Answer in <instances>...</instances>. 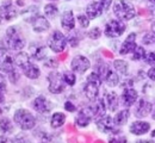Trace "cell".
<instances>
[{
	"label": "cell",
	"mask_w": 155,
	"mask_h": 143,
	"mask_svg": "<svg viewBox=\"0 0 155 143\" xmlns=\"http://www.w3.org/2000/svg\"><path fill=\"white\" fill-rule=\"evenodd\" d=\"M16 64L21 69L24 75L29 79H37L41 74L39 68L30 61V56L26 53H18L15 57Z\"/></svg>",
	"instance_id": "obj_1"
},
{
	"label": "cell",
	"mask_w": 155,
	"mask_h": 143,
	"mask_svg": "<svg viewBox=\"0 0 155 143\" xmlns=\"http://www.w3.org/2000/svg\"><path fill=\"white\" fill-rule=\"evenodd\" d=\"M114 13L119 21H130L136 16L134 5L127 0H117L114 5Z\"/></svg>",
	"instance_id": "obj_2"
},
{
	"label": "cell",
	"mask_w": 155,
	"mask_h": 143,
	"mask_svg": "<svg viewBox=\"0 0 155 143\" xmlns=\"http://www.w3.org/2000/svg\"><path fill=\"white\" fill-rule=\"evenodd\" d=\"M4 42H5L6 48H8L10 50H21L25 45V41L21 37L19 30L15 26H11L6 30Z\"/></svg>",
	"instance_id": "obj_3"
},
{
	"label": "cell",
	"mask_w": 155,
	"mask_h": 143,
	"mask_svg": "<svg viewBox=\"0 0 155 143\" xmlns=\"http://www.w3.org/2000/svg\"><path fill=\"white\" fill-rule=\"evenodd\" d=\"M100 85H101V78L99 76V74H97L96 72L91 73L87 78V81H86L85 88H84V92H85V96L87 97V99H90L92 102L97 99Z\"/></svg>",
	"instance_id": "obj_4"
},
{
	"label": "cell",
	"mask_w": 155,
	"mask_h": 143,
	"mask_svg": "<svg viewBox=\"0 0 155 143\" xmlns=\"http://www.w3.org/2000/svg\"><path fill=\"white\" fill-rule=\"evenodd\" d=\"M13 119L16 124L23 130H31L36 125V119L32 116V113L24 109H19L15 112Z\"/></svg>",
	"instance_id": "obj_5"
},
{
	"label": "cell",
	"mask_w": 155,
	"mask_h": 143,
	"mask_svg": "<svg viewBox=\"0 0 155 143\" xmlns=\"http://www.w3.org/2000/svg\"><path fill=\"white\" fill-rule=\"evenodd\" d=\"M49 80V91L54 94H60L64 91L66 87V81L63 79V75L58 72H51L48 76Z\"/></svg>",
	"instance_id": "obj_6"
},
{
	"label": "cell",
	"mask_w": 155,
	"mask_h": 143,
	"mask_svg": "<svg viewBox=\"0 0 155 143\" xmlns=\"http://www.w3.org/2000/svg\"><path fill=\"white\" fill-rule=\"evenodd\" d=\"M67 38L64 37V35L61 31H54L49 40H48V45L49 48L54 51V53H61L64 50L66 45H67Z\"/></svg>",
	"instance_id": "obj_7"
},
{
	"label": "cell",
	"mask_w": 155,
	"mask_h": 143,
	"mask_svg": "<svg viewBox=\"0 0 155 143\" xmlns=\"http://www.w3.org/2000/svg\"><path fill=\"white\" fill-rule=\"evenodd\" d=\"M125 29H127V26L123 23V21L112 19L105 25V35L110 38H116L124 34Z\"/></svg>",
	"instance_id": "obj_8"
},
{
	"label": "cell",
	"mask_w": 155,
	"mask_h": 143,
	"mask_svg": "<svg viewBox=\"0 0 155 143\" xmlns=\"http://www.w3.org/2000/svg\"><path fill=\"white\" fill-rule=\"evenodd\" d=\"M15 57L8 53L7 49L0 48V70L10 73L15 70Z\"/></svg>",
	"instance_id": "obj_9"
},
{
	"label": "cell",
	"mask_w": 155,
	"mask_h": 143,
	"mask_svg": "<svg viewBox=\"0 0 155 143\" xmlns=\"http://www.w3.org/2000/svg\"><path fill=\"white\" fill-rule=\"evenodd\" d=\"M90 66H91L90 60L82 55H77L75 57H73L72 63H71L73 72H77L79 74H84L90 68Z\"/></svg>",
	"instance_id": "obj_10"
},
{
	"label": "cell",
	"mask_w": 155,
	"mask_h": 143,
	"mask_svg": "<svg viewBox=\"0 0 155 143\" xmlns=\"http://www.w3.org/2000/svg\"><path fill=\"white\" fill-rule=\"evenodd\" d=\"M87 110L90 111L92 118H94L96 121L99 119L100 117H103L105 115V111H106V104L103 99H96L93 100L92 105H90L87 107Z\"/></svg>",
	"instance_id": "obj_11"
},
{
	"label": "cell",
	"mask_w": 155,
	"mask_h": 143,
	"mask_svg": "<svg viewBox=\"0 0 155 143\" xmlns=\"http://www.w3.org/2000/svg\"><path fill=\"white\" fill-rule=\"evenodd\" d=\"M137 98H138V94H137V91L133 87H127L122 96H120V100H122V104L125 106V107H130L133 106L136 102H137Z\"/></svg>",
	"instance_id": "obj_12"
},
{
	"label": "cell",
	"mask_w": 155,
	"mask_h": 143,
	"mask_svg": "<svg viewBox=\"0 0 155 143\" xmlns=\"http://www.w3.org/2000/svg\"><path fill=\"white\" fill-rule=\"evenodd\" d=\"M17 17V10L12 5V2L8 0L4 2L0 6V18L4 21H12L13 18Z\"/></svg>",
	"instance_id": "obj_13"
},
{
	"label": "cell",
	"mask_w": 155,
	"mask_h": 143,
	"mask_svg": "<svg viewBox=\"0 0 155 143\" xmlns=\"http://www.w3.org/2000/svg\"><path fill=\"white\" fill-rule=\"evenodd\" d=\"M115 121L110 116H103L97 119V128L101 132H114L115 131Z\"/></svg>",
	"instance_id": "obj_14"
},
{
	"label": "cell",
	"mask_w": 155,
	"mask_h": 143,
	"mask_svg": "<svg viewBox=\"0 0 155 143\" xmlns=\"http://www.w3.org/2000/svg\"><path fill=\"white\" fill-rule=\"evenodd\" d=\"M153 110V105L152 102H147L144 99H140L137 102V105L135 107V116L137 118H143L147 117Z\"/></svg>",
	"instance_id": "obj_15"
},
{
	"label": "cell",
	"mask_w": 155,
	"mask_h": 143,
	"mask_svg": "<svg viewBox=\"0 0 155 143\" xmlns=\"http://www.w3.org/2000/svg\"><path fill=\"white\" fill-rule=\"evenodd\" d=\"M30 23L32 25L34 31H36V32H44V31L49 30V28H50V24H49L48 19L43 16H39V15L35 16L30 21Z\"/></svg>",
	"instance_id": "obj_16"
},
{
	"label": "cell",
	"mask_w": 155,
	"mask_h": 143,
	"mask_svg": "<svg viewBox=\"0 0 155 143\" xmlns=\"http://www.w3.org/2000/svg\"><path fill=\"white\" fill-rule=\"evenodd\" d=\"M136 34H130L127 40L122 43L120 49H119V54L120 55H127L129 53H133L136 49Z\"/></svg>",
	"instance_id": "obj_17"
},
{
	"label": "cell",
	"mask_w": 155,
	"mask_h": 143,
	"mask_svg": "<svg viewBox=\"0 0 155 143\" xmlns=\"http://www.w3.org/2000/svg\"><path fill=\"white\" fill-rule=\"evenodd\" d=\"M32 107L39 112V113H48L49 111H50V109H51V104L50 102L45 98V97H43V96H39L37 97L34 102H32Z\"/></svg>",
	"instance_id": "obj_18"
},
{
	"label": "cell",
	"mask_w": 155,
	"mask_h": 143,
	"mask_svg": "<svg viewBox=\"0 0 155 143\" xmlns=\"http://www.w3.org/2000/svg\"><path fill=\"white\" fill-rule=\"evenodd\" d=\"M103 11H104V8L99 1H92L86 7V16L90 19H96V18L101 16Z\"/></svg>",
	"instance_id": "obj_19"
},
{
	"label": "cell",
	"mask_w": 155,
	"mask_h": 143,
	"mask_svg": "<svg viewBox=\"0 0 155 143\" xmlns=\"http://www.w3.org/2000/svg\"><path fill=\"white\" fill-rule=\"evenodd\" d=\"M149 129H150V124L143 122V121H136V122L131 123V125H130V132L136 136L147 134L149 131Z\"/></svg>",
	"instance_id": "obj_20"
},
{
	"label": "cell",
	"mask_w": 155,
	"mask_h": 143,
	"mask_svg": "<svg viewBox=\"0 0 155 143\" xmlns=\"http://www.w3.org/2000/svg\"><path fill=\"white\" fill-rule=\"evenodd\" d=\"M61 25L66 31H72L75 26V18L72 11H66L61 16Z\"/></svg>",
	"instance_id": "obj_21"
},
{
	"label": "cell",
	"mask_w": 155,
	"mask_h": 143,
	"mask_svg": "<svg viewBox=\"0 0 155 143\" xmlns=\"http://www.w3.org/2000/svg\"><path fill=\"white\" fill-rule=\"evenodd\" d=\"M30 51H31V55L35 60H38L42 61L45 59L47 56V49L43 44H39V43H34L30 45Z\"/></svg>",
	"instance_id": "obj_22"
},
{
	"label": "cell",
	"mask_w": 155,
	"mask_h": 143,
	"mask_svg": "<svg viewBox=\"0 0 155 143\" xmlns=\"http://www.w3.org/2000/svg\"><path fill=\"white\" fill-rule=\"evenodd\" d=\"M91 119H92V116H91L90 111L87 109H85V110H80L79 111L77 118H75V123H77L78 126L85 128V126H87L90 124Z\"/></svg>",
	"instance_id": "obj_23"
},
{
	"label": "cell",
	"mask_w": 155,
	"mask_h": 143,
	"mask_svg": "<svg viewBox=\"0 0 155 143\" xmlns=\"http://www.w3.org/2000/svg\"><path fill=\"white\" fill-rule=\"evenodd\" d=\"M105 100H106V107L115 112L117 109H118V105H119V98L115 92H109L105 97Z\"/></svg>",
	"instance_id": "obj_24"
},
{
	"label": "cell",
	"mask_w": 155,
	"mask_h": 143,
	"mask_svg": "<svg viewBox=\"0 0 155 143\" xmlns=\"http://www.w3.org/2000/svg\"><path fill=\"white\" fill-rule=\"evenodd\" d=\"M104 80L106 81V85L109 87H115L119 82V76H118V74H117L116 72H114V70H111L109 68V70L106 72V74L104 76Z\"/></svg>",
	"instance_id": "obj_25"
},
{
	"label": "cell",
	"mask_w": 155,
	"mask_h": 143,
	"mask_svg": "<svg viewBox=\"0 0 155 143\" xmlns=\"http://www.w3.org/2000/svg\"><path fill=\"white\" fill-rule=\"evenodd\" d=\"M129 116H130V111L129 110H120L114 118L115 121V124L120 126V125H124L127 124L128 119H129Z\"/></svg>",
	"instance_id": "obj_26"
},
{
	"label": "cell",
	"mask_w": 155,
	"mask_h": 143,
	"mask_svg": "<svg viewBox=\"0 0 155 143\" xmlns=\"http://www.w3.org/2000/svg\"><path fill=\"white\" fill-rule=\"evenodd\" d=\"M66 122V116L61 112H55L51 116V121H50V125L53 129H58L60 126H62Z\"/></svg>",
	"instance_id": "obj_27"
},
{
	"label": "cell",
	"mask_w": 155,
	"mask_h": 143,
	"mask_svg": "<svg viewBox=\"0 0 155 143\" xmlns=\"http://www.w3.org/2000/svg\"><path fill=\"white\" fill-rule=\"evenodd\" d=\"M114 66H115V69L118 73H120L122 75H127L128 74V70H129L128 62H125L124 60H116L114 62Z\"/></svg>",
	"instance_id": "obj_28"
},
{
	"label": "cell",
	"mask_w": 155,
	"mask_h": 143,
	"mask_svg": "<svg viewBox=\"0 0 155 143\" xmlns=\"http://www.w3.org/2000/svg\"><path fill=\"white\" fill-rule=\"evenodd\" d=\"M0 130H1L4 134H10V132H12V130H13V124H12L10 118L4 117V118L0 119Z\"/></svg>",
	"instance_id": "obj_29"
},
{
	"label": "cell",
	"mask_w": 155,
	"mask_h": 143,
	"mask_svg": "<svg viewBox=\"0 0 155 143\" xmlns=\"http://www.w3.org/2000/svg\"><path fill=\"white\" fill-rule=\"evenodd\" d=\"M44 15L50 18V19H54L56 16L58 15V8L56 5L54 4H48L44 6Z\"/></svg>",
	"instance_id": "obj_30"
},
{
	"label": "cell",
	"mask_w": 155,
	"mask_h": 143,
	"mask_svg": "<svg viewBox=\"0 0 155 143\" xmlns=\"http://www.w3.org/2000/svg\"><path fill=\"white\" fill-rule=\"evenodd\" d=\"M146 56H147V53H146L143 47H136V49L133 51V60L134 61L143 60V59H146Z\"/></svg>",
	"instance_id": "obj_31"
},
{
	"label": "cell",
	"mask_w": 155,
	"mask_h": 143,
	"mask_svg": "<svg viewBox=\"0 0 155 143\" xmlns=\"http://www.w3.org/2000/svg\"><path fill=\"white\" fill-rule=\"evenodd\" d=\"M79 41H80V38H79V31H73V32H71L69 35H68V37H67V42L71 44V47H78V44H79Z\"/></svg>",
	"instance_id": "obj_32"
},
{
	"label": "cell",
	"mask_w": 155,
	"mask_h": 143,
	"mask_svg": "<svg viewBox=\"0 0 155 143\" xmlns=\"http://www.w3.org/2000/svg\"><path fill=\"white\" fill-rule=\"evenodd\" d=\"M62 75H63V79H64V81H66L67 85H69V86L75 85L77 78H75V74L73 72H64Z\"/></svg>",
	"instance_id": "obj_33"
},
{
	"label": "cell",
	"mask_w": 155,
	"mask_h": 143,
	"mask_svg": "<svg viewBox=\"0 0 155 143\" xmlns=\"http://www.w3.org/2000/svg\"><path fill=\"white\" fill-rule=\"evenodd\" d=\"M5 89H6V82L4 76L0 74V104L5 102Z\"/></svg>",
	"instance_id": "obj_34"
},
{
	"label": "cell",
	"mask_w": 155,
	"mask_h": 143,
	"mask_svg": "<svg viewBox=\"0 0 155 143\" xmlns=\"http://www.w3.org/2000/svg\"><path fill=\"white\" fill-rule=\"evenodd\" d=\"M87 36L91 38V40H98L100 36H101V30L99 28H93L92 30H90L87 32Z\"/></svg>",
	"instance_id": "obj_35"
},
{
	"label": "cell",
	"mask_w": 155,
	"mask_h": 143,
	"mask_svg": "<svg viewBox=\"0 0 155 143\" xmlns=\"http://www.w3.org/2000/svg\"><path fill=\"white\" fill-rule=\"evenodd\" d=\"M78 21H79L80 26H81L82 29H85V28H87L88 24H90V18H88L86 15H79V16H78Z\"/></svg>",
	"instance_id": "obj_36"
},
{
	"label": "cell",
	"mask_w": 155,
	"mask_h": 143,
	"mask_svg": "<svg viewBox=\"0 0 155 143\" xmlns=\"http://www.w3.org/2000/svg\"><path fill=\"white\" fill-rule=\"evenodd\" d=\"M143 43L144 44H155V35L152 32V34H147L144 37H143Z\"/></svg>",
	"instance_id": "obj_37"
},
{
	"label": "cell",
	"mask_w": 155,
	"mask_h": 143,
	"mask_svg": "<svg viewBox=\"0 0 155 143\" xmlns=\"http://www.w3.org/2000/svg\"><path fill=\"white\" fill-rule=\"evenodd\" d=\"M144 60H146V62H147L148 64H150L152 67H155V53H154V51L148 53Z\"/></svg>",
	"instance_id": "obj_38"
},
{
	"label": "cell",
	"mask_w": 155,
	"mask_h": 143,
	"mask_svg": "<svg viewBox=\"0 0 155 143\" xmlns=\"http://www.w3.org/2000/svg\"><path fill=\"white\" fill-rule=\"evenodd\" d=\"M64 109H66L67 111H69V112H74V111L77 110L75 105H74L73 102H64Z\"/></svg>",
	"instance_id": "obj_39"
},
{
	"label": "cell",
	"mask_w": 155,
	"mask_h": 143,
	"mask_svg": "<svg viewBox=\"0 0 155 143\" xmlns=\"http://www.w3.org/2000/svg\"><path fill=\"white\" fill-rule=\"evenodd\" d=\"M99 2L101 4V6H103L104 11H107V10L110 8V6H111L112 0H99Z\"/></svg>",
	"instance_id": "obj_40"
},
{
	"label": "cell",
	"mask_w": 155,
	"mask_h": 143,
	"mask_svg": "<svg viewBox=\"0 0 155 143\" xmlns=\"http://www.w3.org/2000/svg\"><path fill=\"white\" fill-rule=\"evenodd\" d=\"M109 142H111V143H125L127 142V140H125V137H111L110 140H109Z\"/></svg>",
	"instance_id": "obj_41"
},
{
	"label": "cell",
	"mask_w": 155,
	"mask_h": 143,
	"mask_svg": "<svg viewBox=\"0 0 155 143\" xmlns=\"http://www.w3.org/2000/svg\"><path fill=\"white\" fill-rule=\"evenodd\" d=\"M147 75H148V78H149L152 81H155V67H152V68L148 70Z\"/></svg>",
	"instance_id": "obj_42"
},
{
	"label": "cell",
	"mask_w": 155,
	"mask_h": 143,
	"mask_svg": "<svg viewBox=\"0 0 155 143\" xmlns=\"http://www.w3.org/2000/svg\"><path fill=\"white\" fill-rule=\"evenodd\" d=\"M18 78H19V75L16 73V70L10 72V79H11V81H12V82H17Z\"/></svg>",
	"instance_id": "obj_43"
},
{
	"label": "cell",
	"mask_w": 155,
	"mask_h": 143,
	"mask_svg": "<svg viewBox=\"0 0 155 143\" xmlns=\"http://www.w3.org/2000/svg\"><path fill=\"white\" fill-rule=\"evenodd\" d=\"M45 66L47 67H58V62H56V60L55 59H49L48 60V62H45Z\"/></svg>",
	"instance_id": "obj_44"
},
{
	"label": "cell",
	"mask_w": 155,
	"mask_h": 143,
	"mask_svg": "<svg viewBox=\"0 0 155 143\" xmlns=\"http://www.w3.org/2000/svg\"><path fill=\"white\" fill-rule=\"evenodd\" d=\"M152 32L155 35V23H153V25H152Z\"/></svg>",
	"instance_id": "obj_45"
},
{
	"label": "cell",
	"mask_w": 155,
	"mask_h": 143,
	"mask_svg": "<svg viewBox=\"0 0 155 143\" xmlns=\"http://www.w3.org/2000/svg\"><path fill=\"white\" fill-rule=\"evenodd\" d=\"M152 137H153V138H155V130L152 132Z\"/></svg>",
	"instance_id": "obj_46"
},
{
	"label": "cell",
	"mask_w": 155,
	"mask_h": 143,
	"mask_svg": "<svg viewBox=\"0 0 155 143\" xmlns=\"http://www.w3.org/2000/svg\"><path fill=\"white\" fill-rule=\"evenodd\" d=\"M153 119H155V110H154V112H153Z\"/></svg>",
	"instance_id": "obj_47"
},
{
	"label": "cell",
	"mask_w": 155,
	"mask_h": 143,
	"mask_svg": "<svg viewBox=\"0 0 155 143\" xmlns=\"http://www.w3.org/2000/svg\"><path fill=\"white\" fill-rule=\"evenodd\" d=\"M149 1H150L152 4H155V0H149Z\"/></svg>",
	"instance_id": "obj_48"
},
{
	"label": "cell",
	"mask_w": 155,
	"mask_h": 143,
	"mask_svg": "<svg viewBox=\"0 0 155 143\" xmlns=\"http://www.w3.org/2000/svg\"><path fill=\"white\" fill-rule=\"evenodd\" d=\"M1 113H2V110H1V109H0V115H1Z\"/></svg>",
	"instance_id": "obj_49"
},
{
	"label": "cell",
	"mask_w": 155,
	"mask_h": 143,
	"mask_svg": "<svg viewBox=\"0 0 155 143\" xmlns=\"http://www.w3.org/2000/svg\"><path fill=\"white\" fill-rule=\"evenodd\" d=\"M51 1H56V0H51Z\"/></svg>",
	"instance_id": "obj_50"
},
{
	"label": "cell",
	"mask_w": 155,
	"mask_h": 143,
	"mask_svg": "<svg viewBox=\"0 0 155 143\" xmlns=\"http://www.w3.org/2000/svg\"><path fill=\"white\" fill-rule=\"evenodd\" d=\"M35 1H38V0H35Z\"/></svg>",
	"instance_id": "obj_51"
}]
</instances>
